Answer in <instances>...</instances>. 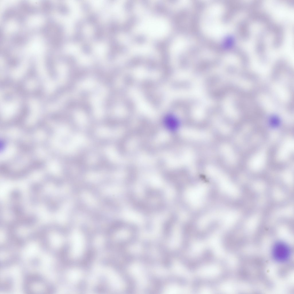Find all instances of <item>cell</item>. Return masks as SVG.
<instances>
[{
	"mask_svg": "<svg viewBox=\"0 0 294 294\" xmlns=\"http://www.w3.org/2000/svg\"><path fill=\"white\" fill-rule=\"evenodd\" d=\"M291 249L289 245L283 241L275 242L272 246L271 253L273 259L276 262L283 263L287 262L291 255Z\"/></svg>",
	"mask_w": 294,
	"mask_h": 294,
	"instance_id": "obj_1",
	"label": "cell"
},
{
	"mask_svg": "<svg viewBox=\"0 0 294 294\" xmlns=\"http://www.w3.org/2000/svg\"><path fill=\"white\" fill-rule=\"evenodd\" d=\"M180 259L182 264L187 268L194 269L206 263L212 259L213 254L210 250L205 251L200 256L194 258H190L180 255Z\"/></svg>",
	"mask_w": 294,
	"mask_h": 294,
	"instance_id": "obj_2",
	"label": "cell"
},
{
	"mask_svg": "<svg viewBox=\"0 0 294 294\" xmlns=\"http://www.w3.org/2000/svg\"><path fill=\"white\" fill-rule=\"evenodd\" d=\"M68 106L71 109H79L86 112H89L91 110L90 105L86 102L73 101L70 102Z\"/></svg>",
	"mask_w": 294,
	"mask_h": 294,
	"instance_id": "obj_3",
	"label": "cell"
}]
</instances>
